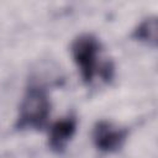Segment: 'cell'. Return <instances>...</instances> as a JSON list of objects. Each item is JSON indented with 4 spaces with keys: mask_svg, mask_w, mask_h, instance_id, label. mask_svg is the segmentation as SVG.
Here are the masks:
<instances>
[{
    "mask_svg": "<svg viewBox=\"0 0 158 158\" xmlns=\"http://www.w3.org/2000/svg\"><path fill=\"white\" fill-rule=\"evenodd\" d=\"M70 53L84 84L90 85L95 75L105 83L112 80L115 67L110 59L100 62L101 43L95 35L85 32L77 36L70 44Z\"/></svg>",
    "mask_w": 158,
    "mask_h": 158,
    "instance_id": "6da1fadb",
    "label": "cell"
},
{
    "mask_svg": "<svg viewBox=\"0 0 158 158\" xmlns=\"http://www.w3.org/2000/svg\"><path fill=\"white\" fill-rule=\"evenodd\" d=\"M48 89L41 83H30L25 90L15 121L17 131H42L48 125L51 115Z\"/></svg>",
    "mask_w": 158,
    "mask_h": 158,
    "instance_id": "7a4b0ae2",
    "label": "cell"
},
{
    "mask_svg": "<svg viewBox=\"0 0 158 158\" xmlns=\"http://www.w3.org/2000/svg\"><path fill=\"white\" fill-rule=\"evenodd\" d=\"M93 144L94 147L104 153L111 154L118 152L128 137V130L120 127L111 121L99 120L93 127Z\"/></svg>",
    "mask_w": 158,
    "mask_h": 158,
    "instance_id": "3957f363",
    "label": "cell"
},
{
    "mask_svg": "<svg viewBox=\"0 0 158 158\" xmlns=\"http://www.w3.org/2000/svg\"><path fill=\"white\" fill-rule=\"evenodd\" d=\"M77 116L68 114L67 116L57 120L49 126L48 130V147L56 154H62L77 131Z\"/></svg>",
    "mask_w": 158,
    "mask_h": 158,
    "instance_id": "277c9868",
    "label": "cell"
},
{
    "mask_svg": "<svg viewBox=\"0 0 158 158\" xmlns=\"http://www.w3.org/2000/svg\"><path fill=\"white\" fill-rule=\"evenodd\" d=\"M157 35H158V21L157 16H149L142 20L131 33V38L146 44L148 47H157Z\"/></svg>",
    "mask_w": 158,
    "mask_h": 158,
    "instance_id": "5b68a950",
    "label": "cell"
}]
</instances>
